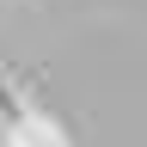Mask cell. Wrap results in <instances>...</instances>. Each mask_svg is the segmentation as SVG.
Returning <instances> with one entry per match:
<instances>
[{
	"label": "cell",
	"mask_w": 147,
	"mask_h": 147,
	"mask_svg": "<svg viewBox=\"0 0 147 147\" xmlns=\"http://www.w3.org/2000/svg\"><path fill=\"white\" fill-rule=\"evenodd\" d=\"M6 147H67V141L43 117H18V123H6Z\"/></svg>",
	"instance_id": "cell-1"
}]
</instances>
